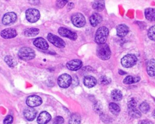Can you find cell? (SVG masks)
I'll use <instances>...</instances> for the list:
<instances>
[{
	"mask_svg": "<svg viewBox=\"0 0 155 124\" xmlns=\"http://www.w3.org/2000/svg\"><path fill=\"white\" fill-rule=\"evenodd\" d=\"M82 65V62L79 59H73L68 61L66 66L71 71H76L81 68Z\"/></svg>",
	"mask_w": 155,
	"mask_h": 124,
	"instance_id": "12",
	"label": "cell"
},
{
	"mask_svg": "<svg viewBox=\"0 0 155 124\" xmlns=\"http://www.w3.org/2000/svg\"><path fill=\"white\" fill-rule=\"evenodd\" d=\"M71 77L68 74H62L59 76L58 79V83L59 86L62 88H68L71 83Z\"/></svg>",
	"mask_w": 155,
	"mask_h": 124,
	"instance_id": "6",
	"label": "cell"
},
{
	"mask_svg": "<svg viewBox=\"0 0 155 124\" xmlns=\"http://www.w3.org/2000/svg\"><path fill=\"white\" fill-rule=\"evenodd\" d=\"M128 27L125 24H120L116 28L117 35L121 38L125 36L128 34Z\"/></svg>",
	"mask_w": 155,
	"mask_h": 124,
	"instance_id": "17",
	"label": "cell"
},
{
	"mask_svg": "<svg viewBox=\"0 0 155 124\" xmlns=\"http://www.w3.org/2000/svg\"><path fill=\"white\" fill-rule=\"evenodd\" d=\"M92 7L98 11L103 10L105 7L104 0H95L92 4Z\"/></svg>",
	"mask_w": 155,
	"mask_h": 124,
	"instance_id": "22",
	"label": "cell"
},
{
	"mask_svg": "<svg viewBox=\"0 0 155 124\" xmlns=\"http://www.w3.org/2000/svg\"><path fill=\"white\" fill-rule=\"evenodd\" d=\"M99 82L102 85H108V84L110 83L111 80L109 77H108L105 76H102L100 77Z\"/></svg>",
	"mask_w": 155,
	"mask_h": 124,
	"instance_id": "32",
	"label": "cell"
},
{
	"mask_svg": "<svg viewBox=\"0 0 155 124\" xmlns=\"http://www.w3.org/2000/svg\"><path fill=\"white\" fill-rule=\"evenodd\" d=\"M108 35V29L105 27H99L95 34V42L99 44H105Z\"/></svg>",
	"mask_w": 155,
	"mask_h": 124,
	"instance_id": "2",
	"label": "cell"
},
{
	"mask_svg": "<svg viewBox=\"0 0 155 124\" xmlns=\"http://www.w3.org/2000/svg\"><path fill=\"white\" fill-rule=\"evenodd\" d=\"M1 35L2 38L5 39H10L15 38L17 35V32L15 29L12 28H8L3 30L1 32Z\"/></svg>",
	"mask_w": 155,
	"mask_h": 124,
	"instance_id": "16",
	"label": "cell"
},
{
	"mask_svg": "<svg viewBox=\"0 0 155 124\" xmlns=\"http://www.w3.org/2000/svg\"><path fill=\"white\" fill-rule=\"evenodd\" d=\"M24 116L25 117V119L29 121L33 120L37 114V111L32 107H28L26 108L24 110Z\"/></svg>",
	"mask_w": 155,
	"mask_h": 124,
	"instance_id": "13",
	"label": "cell"
},
{
	"mask_svg": "<svg viewBox=\"0 0 155 124\" xmlns=\"http://www.w3.org/2000/svg\"><path fill=\"white\" fill-rule=\"evenodd\" d=\"M17 16L14 12H8L5 13L2 19V22L4 25H9L13 23L16 20Z\"/></svg>",
	"mask_w": 155,
	"mask_h": 124,
	"instance_id": "11",
	"label": "cell"
},
{
	"mask_svg": "<svg viewBox=\"0 0 155 124\" xmlns=\"http://www.w3.org/2000/svg\"><path fill=\"white\" fill-rule=\"evenodd\" d=\"M139 109L141 111V112L143 113H147L150 109V106L147 102H143L140 105Z\"/></svg>",
	"mask_w": 155,
	"mask_h": 124,
	"instance_id": "31",
	"label": "cell"
},
{
	"mask_svg": "<svg viewBox=\"0 0 155 124\" xmlns=\"http://www.w3.org/2000/svg\"><path fill=\"white\" fill-rule=\"evenodd\" d=\"M30 4L33 5H38L39 2V0H28Z\"/></svg>",
	"mask_w": 155,
	"mask_h": 124,
	"instance_id": "38",
	"label": "cell"
},
{
	"mask_svg": "<svg viewBox=\"0 0 155 124\" xmlns=\"http://www.w3.org/2000/svg\"><path fill=\"white\" fill-rule=\"evenodd\" d=\"M153 117L155 119V109L154 110V111H153Z\"/></svg>",
	"mask_w": 155,
	"mask_h": 124,
	"instance_id": "41",
	"label": "cell"
},
{
	"mask_svg": "<svg viewBox=\"0 0 155 124\" xmlns=\"http://www.w3.org/2000/svg\"><path fill=\"white\" fill-rule=\"evenodd\" d=\"M148 36L151 40L155 41V25L150 27L148 30Z\"/></svg>",
	"mask_w": 155,
	"mask_h": 124,
	"instance_id": "29",
	"label": "cell"
},
{
	"mask_svg": "<svg viewBox=\"0 0 155 124\" xmlns=\"http://www.w3.org/2000/svg\"><path fill=\"white\" fill-rule=\"evenodd\" d=\"M13 117L10 115H8L4 119L3 123L4 124H12L13 122Z\"/></svg>",
	"mask_w": 155,
	"mask_h": 124,
	"instance_id": "36",
	"label": "cell"
},
{
	"mask_svg": "<svg viewBox=\"0 0 155 124\" xmlns=\"http://www.w3.org/2000/svg\"><path fill=\"white\" fill-rule=\"evenodd\" d=\"M145 18L150 21H155V8H148L145 10Z\"/></svg>",
	"mask_w": 155,
	"mask_h": 124,
	"instance_id": "21",
	"label": "cell"
},
{
	"mask_svg": "<svg viewBox=\"0 0 155 124\" xmlns=\"http://www.w3.org/2000/svg\"><path fill=\"white\" fill-rule=\"evenodd\" d=\"M109 109H110V112L115 116L118 115L120 111V107L118 106V105H117L116 103H113V102L110 103L109 104Z\"/></svg>",
	"mask_w": 155,
	"mask_h": 124,
	"instance_id": "25",
	"label": "cell"
},
{
	"mask_svg": "<svg viewBox=\"0 0 155 124\" xmlns=\"http://www.w3.org/2000/svg\"><path fill=\"white\" fill-rule=\"evenodd\" d=\"M137 60V57L135 55L128 54L122 58L121 64L125 68H130L136 64Z\"/></svg>",
	"mask_w": 155,
	"mask_h": 124,
	"instance_id": "4",
	"label": "cell"
},
{
	"mask_svg": "<svg viewBox=\"0 0 155 124\" xmlns=\"http://www.w3.org/2000/svg\"><path fill=\"white\" fill-rule=\"evenodd\" d=\"M51 119V115L47 111L41 112L37 118L38 124H47Z\"/></svg>",
	"mask_w": 155,
	"mask_h": 124,
	"instance_id": "14",
	"label": "cell"
},
{
	"mask_svg": "<svg viewBox=\"0 0 155 124\" xmlns=\"http://www.w3.org/2000/svg\"><path fill=\"white\" fill-rule=\"evenodd\" d=\"M25 16L27 20L30 22H35L38 21L40 18L39 11L35 8H28L26 10Z\"/></svg>",
	"mask_w": 155,
	"mask_h": 124,
	"instance_id": "5",
	"label": "cell"
},
{
	"mask_svg": "<svg viewBox=\"0 0 155 124\" xmlns=\"http://www.w3.org/2000/svg\"><path fill=\"white\" fill-rule=\"evenodd\" d=\"M81 116L78 113H73L70 117L68 123L69 124H80Z\"/></svg>",
	"mask_w": 155,
	"mask_h": 124,
	"instance_id": "24",
	"label": "cell"
},
{
	"mask_svg": "<svg viewBox=\"0 0 155 124\" xmlns=\"http://www.w3.org/2000/svg\"><path fill=\"white\" fill-rule=\"evenodd\" d=\"M42 101L41 98L37 95H31L28 96L26 100L27 105L30 107H35L40 105Z\"/></svg>",
	"mask_w": 155,
	"mask_h": 124,
	"instance_id": "9",
	"label": "cell"
},
{
	"mask_svg": "<svg viewBox=\"0 0 155 124\" xmlns=\"http://www.w3.org/2000/svg\"><path fill=\"white\" fill-rule=\"evenodd\" d=\"M39 32V30L36 28H30L27 29L24 31V34L26 36H35L37 35Z\"/></svg>",
	"mask_w": 155,
	"mask_h": 124,
	"instance_id": "26",
	"label": "cell"
},
{
	"mask_svg": "<svg viewBox=\"0 0 155 124\" xmlns=\"http://www.w3.org/2000/svg\"><path fill=\"white\" fill-rule=\"evenodd\" d=\"M96 83H97L96 79L91 76H85L84 79V84L87 88H90L94 86Z\"/></svg>",
	"mask_w": 155,
	"mask_h": 124,
	"instance_id": "19",
	"label": "cell"
},
{
	"mask_svg": "<svg viewBox=\"0 0 155 124\" xmlns=\"http://www.w3.org/2000/svg\"><path fill=\"white\" fill-rule=\"evenodd\" d=\"M64 119L61 116L56 117L53 121V124H62L64 123Z\"/></svg>",
	"mask_w": 155,
	"mask_h": 124,
	"instance_id": "34",
	"label": "cell"
},
{
	"mask_svg": "<svg viewBox=\"0 0 155 124\" xmlns=\"http://www.w3.org/2000/svg\"><path fill=\"white\" fill-rule=\"evenodd\" d=\"M58 33L61 36L68 38L71 40H76L77 39V34L75 32L65 27H60L58 29Z\"/></svg>",
	"mask_w": 155,
	"mask_h": 124,
	"instance_id": "10",
	"label": "cell"
},
{
	"mask_svg": "<svg viewBox=\"0 0 155 124\" xmlns=\"http://www.w3.org/2000/svg\"><path fill=\"white\" fill-rule=\"evenodd\" d=\"M33 44L38 48L45 50L48 48V44L46 40L42 38H38L35 39L33 41Z\"/></svg>",
	"mask_w": 155,
	"mask_h": 124,
	"instance_id": "15",
	"label": "cell"
},
{
	"mask_svg": "<svg viewBox=\"0 0 155 124\" xmlns=\"http://www.w3.org/2000/svg\"><path fill=\"white\" fill-rule=\"evenodd\" d=\"M147 71L150 76H155V59H151L148 60L147 65Z\"/></svg>",
	"mask_w": 155,
	"mask_h": 124,
	"instance_id": "18",
	"label": "cell"
},
{
	"mask_svg": "<svg viewBox=\"0 0 155 124\" xmlns=\"http://www.w3.org/2000/svg\"><path fill=\"white\" fill-rule=\"evenodd\" d=\"M111 97L114 100L119 101L122 98V92L118 89H114L111 93Z\"/></svg>",
	"mask_w": 155,
	"mask_h": 124,
	"instance_id": "23",
	"label": "cell"
},
{
	"mask_svg": "<svg viewBox=\"0 0 155 124\" xmlns=\"http://www.w3.org/2000/svg\"><path fill=\"white\" fill-rule=\"evenodd\" d=\"M128 114L130 116L133 118H139L141 116L140 112L138 111L136 108H128Z\"/></svg>",
	"mask_w": 155,
	"mask_h": 124,
	"instance_id": "27",
	"label": "cell"
},
{
	"mask_svg": "<svg viewBox=\"0 0 155 124\" xmlns=\"http://www.w3.org/2000/svg\"><path fill=\"white\" fill-rule=\"evenodd\" d=\"M4 60L8 65L10 67H13L15 65V60L12 56H5Z\"/></svg>",
	"mask_w": 155,
	"mask_h": 124,
	"instance_id": "30",
	"label": "cell"
},
{
	"mask_svg": "<svg viewBox=\"0 0 155 124\" xmlns=\"http://www.w3.org/2000/svg\"><path fill=\"white\" fill-rule=\"evenodd\" d=\"M73 24L77 27H82L85 24V18L81 13H76L71 18Z\"/></svg>",
	"mask_w": 155,
	"mask_h": 124,
	"instance_id": "7",
	"label": "cell"
},
{
	"mask_svg": "<svg viewBox=\"0 0 155 124\" xmlns=\"http://www.w3.org/2000/svg\"><path fill=\"white\" fill-rule=\"evenodd\" d=\"M68 0H57L56 2V5L58 8H61L65 6Z\"/></svg>",
	"mask_w": 155,
	"mask_h": 124,
	"instance_id": "33",
	"label": "cell"
},
{
	"mask_svg": "<svg viewBox=\"0 0 155 124\" xmlns=\"http://www.w3.org/2000/svg\"><path fill=\"white\" fill-rule=\"evenodd\" d=\"M102 18L101 16L97 13L92 14L90 18V22L93 27L97 26L102 21Z\"/></svg>",
	"mask_w": 155,
	"mask_h": 124,
	"instance_id": "20",
	"label": "cell"
},
{
	"mask_svg": "<svg viewBox=\"0 0 155 124\" xmlns=\"http://www.w3.org/2000/svg\"><path fill=\"white\" fill-rule=\"evenodd\" d=\"M136 101L134 100V99L131 98L128 102V108H136Z\"/></svg>",
	"mask_w": 155,
	"mask_h": 124,
	"instance_id": "35",
	"label": "cell"
},
{
	"mask_svg": "<svg viewBox=\"0 0 155 124\" xmlns=\"http://www.w3.org/2000/svg\"><path fill=\"white\" fill-rule=\"evenodd\" d=\"M119 73L120 74H125V72L123 71L122 70H119Z\"/></svg>",
	"mask_w": 155,
	"mask_h": 124,
	"instance_id": "40",
	"label": "cell"
},
{
	"mask_svg": "<svg viewBox=\"0 0 155 124\" xmlns=\"http://www.w3.org/2000/svg\"><path fill=\"white\" fill-rule=\"evenodd\" d=\"M73 6H74V4L73 2H70V3H68V4L67 5V9L68 10H70L73 7Z\"/></svg>",
	"mask_w": 155,
	"mask_h": 124,
	"instance_id": "39",
	"label": "cell"
},
{
	"mask_svg": "<svg viewBox=\"0 0 155 124\" xmlns=\"http://www.w3.org/2000/svg\"><path fill=\"white\" fill-rule=\"evenodd\" d=\"M140 80V77H133L131 76H127L123 80L124 83L125 84H131L135 82H138Z\"/></svg>",
	"mask_w": 155,
	"mask_h": 124,
	"instance_id": "28",
	"label": "cell"
},
{
	"mask_svg": "<svg viewBox=\"0 0 155 124\" xmlns=\"http://www.w3.org/2000/svg\"><path fill=\"white\" fill-rule=\"evenodd\" d=\"M18 56L20 59L23 60H31L35 57V53L31 48L24 47L19 50Z\"/></svg>",
	"mask_w": 155,
	"mask_h": 124,
	"instance_id": "3",
	"label": "cell"
},
{
	"mask_svg": "<svg viewBox=\"0 0 155 124\" xmlns=\"http://www.w3.org/2000/svg\"><path fill=\"white\" fill-rule=\"evenodd\" d=\"M47 39L58 48H64L65 46V43L62 39L52 33H49L47 35Z\"/></svg>",
	"mask_w": 155,
	"mask_h": 124,
	"instance_id": "8",
	"label": "cell"
},
{
	"mask_svg": "<svg viewBox=\"0 0 155 124\" xmlns=\"http://www.w3.org/2000/svg\"><path fill=\"white\" fill-rule=\"evenodd\" d=\"M96 53L102 60H108L111 56V50L109 46L106 44H99L97 47Z\"/></svg>",
	"mask_w": 155,
	"mask_h": 124,
	"instance_id": "1",
	"label": "cell"
},
{
	"mask_svg": "<svg viewBox=\"0 0 155 124\" xmlns=\"http://www.w3.org/2000/svg\"><path fill=\"white\" fill-rule=\"evenodd\" d=\"M139 124H153V123L149 120H142L139 122Z\"/></svg>",
	"mask_w": 155,
	"mask_h": 124,
	"instance_id": "37",
	"label": "cell"
}]
</instances>
